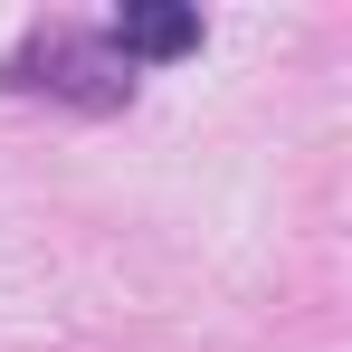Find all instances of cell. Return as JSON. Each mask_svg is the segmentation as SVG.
I'll use <instances>...</instances> for the list:
<instances>
[{"label":"cell","instance_id":"cell-1","mask_svg":"<svg viewBox=\"0 0 352 352\" xmlns=\"http://www.w3.org/2000/svg\"><path fill=\"white\" fill-rule=\"evenodd\" d=\"M10 86H48L67 105H124L133 96V67L115 58V38H38L29 58H10Z\"/></svg>","mask_w":352,"mask_h":352},{"label":"cell","instance_id":"cell-2","mask_svg":"<svg viewBox=\"0 0 352 352\" xmlns=\"http://www.w3.org/2000/svg\"><path fill=\"white\" fill-rule=\"evenodd\" d=\"M105 38H115L124 67L133 58H190V48H200V10H181V0H133Z\"/></svg>","mask_w":352,"mask_h":352}]
</instances>
